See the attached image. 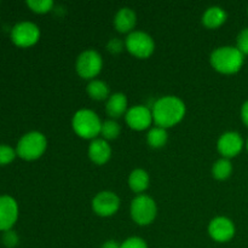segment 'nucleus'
I'll return each mask as SVG.
<instances>
[{"label":"nucleus","mask_w":248,"mask_h":248,"mask_svg":"<svg viewBox=\"0 0 248 248\" xmlns=\"http://www.w3.org/2000/svg\"><path fill=\"white\" fill-rule=\"evenodd\" d=\"M186 104L176 96H165L157 99L152 108L153 120L156 126L169 128L183 120Z\"/></svg>","instance_id":"f257e3e1"},{"label":"nucleus","mask_w":248,"mask_h":248,"mask_svg":"<svg viewBox=\"0 0 248 248\" xmlns=\"http://www.w3.org/2000/svg\"><path fill=\"white\" fill-rule=\"evenodd\" d=\"M211 64L222 74H235L242 68L245 56L236 46H220L211 53Z\"/></svg>","instance_id":"f03ea898"},{"label":"nucleus","mask_w":248,"mask_h":248,"mask_svg":"<svg viewBox=\"0 0 248 248\" xmlns=\"http://www.w3.org/2000/svg\"><path fill=\"white\" fill-rule=\"evenodd\" d=\"M74 132L85 140H96L101 133L102 121L99 116L90 109H80L74 114L72 120Z\"/></svg>","instance_id":"7ed1b4c3"},{"label":"nucleus","mask_w":248,"mask_h":248,"mask_svg":"<svg viewBox=\"0 0 248 248\" xmlns=\"http://www.w3.org/2000/svg\"><path fill=\"white\" fill-rule=\"evenodd\" d=\"M46 148H47V140L45 136L38 131H31L26 133L18 140L16 153L24 160H35L45 153Z\"/></svg>","instance_id":"20e7f679"},{"label":"nucleus","mask_w":248,"mask_h":248,"mask_svg":"<svg viewBox=\"0 0 248 248\" xmlns=\"http://www.w3.org/2000/svg\"><path fill=\"white\" fill-rule=\"evenodd\" d=\"M131 217L137 224L148 225L157 215L156 202L148 195H138L131 201Z\"/></svg>","instance_id":"39448f33"},{"label":"nucleus","mask_w":248,"mask_h":248,"mask_svg":"<svg viewBox=\"0 0 248 248\" xmlns=\"http://www.w3.org/2000/svg\"><path fill=\"white\" fill-rule=\"evenodd\" d=\"M125 47L136 57L148 58L154 52L155 43L152 36L145 31H133L126 38Z\"/></svg>","instance_id":"423d86ee"},{"label":"nucleus","mask_w":248,"mask_h":248,"mask_svg":"<svg viewBox=\"0 0 248 248\" xmlns=\"http://www.w3.org/2000/svg\"><path fill=\"white\" fill-rule=\"evenodd\" d=\"M103 67V60L102 56L94 50L82 51L77 58V73L82 79H91L96 78L101 73Z\"/></svg>","instance_id":"0eeeda50"},{"label":"nucleus","mask_w":248,"mask_h":248,"mask_svg":"<svg viewBox=\"0 0 248 248\" xmlns=\"http://www.w3.org/2000/svg\"><path fill=\"white\" fill-rule=\"evenodd\" d=\"M40 38V29L33 22L23 21L17 23L11 31V39L17 46L28 47L38 43Z\"/></svg>","instance_id":"6e6552de"},{"label":"nucleus","mask_w":248,"mask_h":248,"mask_svg":"<svg viewBox=\"0 0 248 248\" xmlns=\"http://www.w3.org/2000/svg\"><path fill=\"white\" fill-rule=\"evenodd\" d=\"M119 207H120V199L113 191H101L92 200V210L101 217H110L115 215Z\"/></svg>","instance_id":"1a4fd4ad"},{"label":"nucleus","mask_w":248,"mask_h":248,"mask_svg":"<svg viewBox=\"0 0 248 248\" xmlns=\"http://www.w3.org/2000/svg\"><path fill=\"white\" fill-rule=\"evenodd\" d=\"M219 154L225 159H232L239 155L244 148V140L241 135L235 131H228L223 133L217 142Z\"/></svg>","instance_id":"9d476101"},{"label":"nucleus","mask_w":248,"mask_h":248,"mask_svg":"<svg viewBox=\"0 0 248 248\" xmlns=\"http://www.w3.org/2000/svg\"><path fill=\"white\" fill-rule=\"evenodd\" d=\"M126 123L132 130L143 131L150 127L153 120L152 109L145 106H135L127 110L125 115Z\"/></svg>","instance_id":"9b49d317"},{"label":"nucleus","mask_w":248,"mask_h":248,"mask_svg":"<svg viewBox=\"0 0 248 248\" xmlns=\"http://www.w3.org/2000/svg\"><path fill=\"white\" fill-rule=\"evenodd\" d=\"M235 232L236 229L234 223L227 217H217L208 224V234L217 242L230 241L234 237Z\"/></svg>","instance_id":"f8f14e48"},{"label":"nucleus","mask_w":248,"mask_h":248,"mask_svg":"<svg viewBox=\"0 0 248 248\" xmlns=\"http://www.w3.org/2000/svg\"><path fill=\"white\" fill-rule=\"evenodd\" d=\"M18 217V206L16 200L9 195L0 196V230L11 229Z\"/></svg>","instance_id":"ddd939ff"},{"label":"nucleus","mask_w":248,"mask_h":248,"mask_svg":"<svg viewBox=\"0 0 248 248\" xmlns=\"http://www.w3.org/2000/svg\"><path fill=\"white\" fill-rule=\"evenodd\" d=\"M89 156L91 161L97 165H104L111 156V148L106 140L96 138L92 140L89 147Z\"/></svg>","instance_id":"4468645a"},{"label":"nucleus","mask_w":248,"mask_h":248,"mask_svg":"<svg viewBox=\"0 0 248 248\" xmlns=\"http://www.w3.org/2000/svg\"><path fill=\"white\" fill-rule=\"evenodd\" d=\"M136 23H137V16L136 12L131 7H121L114 17V27L120 33H128L133 31Z\"/></svg>","instance_id":"2eb2a0df"},{"label":"nucleus","mask_w":248,"mask_h":248,"mask_svg":"<svg viewBox=\"0 0 248 248\" xmlns=\"http://www.w3.org/2000/svg\"><path fill=\"white\" fill-rule=\"evenodd\" d=\"M106 110L107 114L113 119L120 118L124 114L126 115L128 109L127 98H126L125 94L121 93V92H118V93H113L111 96H109L108 101H107Z\"/></svg>","instance_id":"dca6fc26"},{"label":"nucleus","mask_w":248,"mask_h":248,"mask_svg":"<svg viewBox=\"0 0 248 248\" xmlns=\"http://www.w3.org/2000/svg\"><path fill=\"white\" fill-rule=\"evenodd\" d=\"M228 14L223 7L220 6H211L203 12L202 15V23L207 28L215 29L224 24L227 21Z\"/></svg>","instance_id":"f3484780"},{"label":"nucleus","mask_w":248,"mask_h":248,"mask_svg":"<svg viewBox=\"0 0 248 248\" xmlns=\"http://www.w3.org/2000/svg\"><path fill=\"white\" fill-rule=\"evenodd\" d=\"M150 178L147 171L142 169L133 170L128 177V186L135 193H143L149 186Z\"/></svg>","instance_id":"a211bd4d"},{"label":"nucleus","mask_w":248,"mask_h":248,"mask_svg":"<svg viewBox=\"0 0 248 248\" xmlns=\"http://www.w3.org/2000/svg\"><path fill=\"white\" fill-rule=\"evenodd\" d=\"M87 93L92 99L96 101H104L109 98V86L102 80L93 79L89 82L86 87Z\"/></svg>","instance_id":"6ab92c4d"},{"label":"nucleus","mask_w":248,"mask_h":248,"mask_svg":"<svg viewBox=\"0 0 248 248\" xmlns=\"http://www.w3.org/2000/svg\"><path fill=\"white\" fill-rule=\"evenodd\" d=\"M169 140V133H167L166 128H162L156 126V127L150 128V131L147 135L148 144L154 149H159L162 148L167 143Z\"/></svg>","instance_id":"aec40b11"},{"label":"nucleus","mask_w":248,"mask_h":248,"mask_svg":"<svg viewBox=\"0 0 248 248\" xmlns=\"http://www.w3.org/2000/svg\"><path fill=\"white\" fill-rule=\"evenodd\" d=\"M232 172V162H230L229 159H225V157H220L219 160H217L212 167L213 177H215L216 179H218V181H224V179L229 178Z\"/></svg>","instance_id":"412c9836"},{"label":"nucleus","mask_w":248,"mask_h":248,"mask_svg":"<svg viewBox=\"0 0 248 248\" xmlns=\"http://www.w3.org/2000/svg\"><path fill=\"white\" fill-rule=\"evenodd\" d=\"M120 132L121 127L119 125V123H116L115 120H107L104 123H102L101 135L103 136V140H115V138H118L120 136Z\"/></svg>","instance_id":"4be33fe9"},{"label":"nucleus","mask_w":248,"mask_h":248,"mask_svg":"<svg viewBox=\"0 0 248 248\" xmlns=\"http://www.w3.org/2000/svg\"><path fill=\"white\" fill-rule=\"evenodd\" d=\"M27 5L33 10L34 12L38 14H46V12L51 11L53 7L52 0H28Z\"/></svg>","instance_id":"5701e85b"},{"label":"nucleus","mask_w":248,"mask_h":248,"mask_svg":"<svg viewBox=\"0 0 248 248\" xmlns=\"http://www.w3.org/2000/svg\"><path fill=\"white\" fill-rule=\"evenodd\" d=\"M17 153L7 144H0V165L10 164L15 159Z\"/></svg>","instance_id":"b1692460"},{"label":"nucleus","mask_w":248,"mask_h":248,"mask_svg":"<svg viewBox=\"0 0 248 248\" xmlns=\"http://www.w3.org/2000/svg\"><path fill=\"white\" fill-rule=\"evenodd\" d=\"M236 47L242 55H248V28L242 29L236 38Z\"/></svg>","instance_id":"393cba45"},{"label":"nucleus","mask_w":248,"mask_h":248,"mask_svg":"<svg viewBox=\"0 0 248 248\" xmlns=\"http://www.w3.org/2000/svg\"><path fill=\"white\" fill-rule=\"evenodd\" d=\"M121 248H148V245L147 242L143 239H140V237L133 236L125 240V241L121 244Z\"/></svg>","instance_id":"a878e982"},{"label":"nucleus","mask_w":248,"mask_h":248,"mask_svg":"<svg viewBox=\"0 0 248 248\" xmlns=\"http://www.w3.org/2000/svg\"><path fill=\"white\" fill-rule=\"evenodd\" d=\"M124 46H125V43L119 38L110 39V40L108 41V44H107V48H108V51L109 52L114 53V55L120 53L121 51L124 50Z\"/></svg>","instance_id":"bb28decb"},{"label":"nucleus","mask_w":248,"mask_h":248,"mask_svg":"<svg viewBox=\"0 0 248 248\" xmlns=\"http://www.w3.org/2000/svg\"><path fill=\"white\" fill-rule=\"evenodd\" d=\"M2 242H4L5 246L12 248L18 244V236L11 229L6 230V232H4V235H2Z\"/></svg>","instance_id":"cd10ccee"},{"label":"nucleus","mask_w":248,"mask_h":248,"mask_svg":"<svg viewBox=\"0 0 248 248\" xmlns=\"http://www.w3.org/2000/svg\"><path fill=\"white\" fill-rule=\"evenodd\" d=\"M241 119L245 125L248 127V101L245 102L241 107Z\"/></svg>","instance_id":"c85d7f7f"},{"label":"nucleus","mask_w":248,"mask_h":248,"mask_svg":"<svg viewBox=\"0 0 248 248\" xmlns=\"http://www.w3.org/2000/svg\"><path fill=\"white\" fill-rule=\"evenodd\" d=\"M102 248H121V244H118L115 240H108L102 245Z\"/></svg>","instance_id":"c756f323"},{"label":"nucleus","mask_w":248,"mask_h":248,"mask_svg":"<svg viewBox=\"0 0 248 248\" xmlns=\"http://www.w3.org/2000/svg\"><path fill=\"white\" fill-rule=\"evenodd\" d=\"M246 148H247V152H248V138H247V140H246Z\"/></svg>","instance_id":"7c9ffc66"}]
</instances>
